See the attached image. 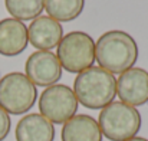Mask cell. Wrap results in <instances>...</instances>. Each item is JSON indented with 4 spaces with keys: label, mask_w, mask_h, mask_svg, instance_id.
Instances as JSON below:
<instances>
[{
    "label": "cell",
    "mask_w": 148,
    "mask_h": 141,
    "mask_svg": "<svg viewBox=\"0 0 148 141\" xmlns=\"http://www.w3.org/2000/svg\"><path fill=\"white\" fill-rule=\"evenodd\" d=\"M138 59L135 39L124 30H109L99 36L95 43V61L108 72L122 74L134 68Z\"/></svg>",
    "instance_id": "obj_1"
},
{
    "label": "cell",
    "mask_w": 148,
    "mask_h": 141,
    "mask_svg": "<svg viewBox=\"0 0 148 141\" xmlns=\"http://www.w3.org/2000/svg\"><path fill=\"white\" fill-rule=\"evenodd\" d=\"M73 92L85 108L102 109L116 95V79L101 66H91L78 74L73 81Z\"/></svg>",
    "instance_id": "obj_2"
},
{
    "label": "cell",
    "mask_w": 148,
    "mask_h": 141,
    "mask_svg": "<svg viewBox=\"0 0 148 141\" xmlns=\"http://www.w3.org/2000/svg\"><path fill=\"white\" fill-rule=\"evenodd\" d=\"M141 114L135 107L112 101L101 109L98 124L103 137L111 141H127L141 130Z\"/></svg>",
    "instance_id": "obj_3"
},
{
    "label": "cell",
    "mask_w": 148,
    "mask_h": 141,
    "mask_svg": "<svg viewBox=\"0 0 148 141\" xmlns=\"http://www.w3.org/2000/svg\"><path fill=\"white\" fill-rule=\"evenodd\" d=\"M56 56L62 69L71 74H81L95 62V42L86 32H69L58 45Z\"/></svg>",
    "instance_id": "obj_4"
},
{
    "label": "cell",
    "mask_w": 148,
    "mask_h": 141,
    "mask_svg": "<svg viewBox=\"0 0 148 141\" xmlns=\"http://www.w3.org/2000/svg\"><path fill=\"white\" fill-rule=\"evenodd\" d=\"M36 99L38 89L25 74L10 72L0 79V108L7 114H26Z\"/></svg>",
    "instance_id": "obj_5"
},
{
    "label": "cell",
    "mask_w": 148,
    "mask_h": 141,
    "mask_svg": "<svg viewBox=\"0 0 148 141\" xmlns=\"http://www.w3.org/2000/svg\"><path fill=\"white\" fill-rule=\"evenodd\" d=\"M40 114L52 124H65L78 111V99L73 89L66 85L55 84L43 89L39 98Z\"/></svg>",
    "instance_id": "obj_6"
},
{
    "label": "cell",
    "mask_w": 148,
    "mask_h": 141,
    "mask_svg": "<svg viewBox=\"0 0 148 141\" xmlns=\"http://www.w3.org/2000/svg\"><path fill=\"white\" fill-rule=\"evenodd\" d=\"M26 76L35 87H52L62 78V66L58 56L49 50L33 52L25 65Z\"/></svg>",
    "instance_id": "obj_7"
},
{
    "label": "cell",
    "mask_w": 148,
    "mask_h": 141,
    "mask_svg": "<svg viewBox=\"0 0 148 141\" xmlns=\"http://www.w3.org/2000/svg\"><path fill=\"white\" fill-rule=\"evenodd\" d=\"M116 95L121 102L141 107L148 102V72L143 68H131L116 79Z\"/></svg>",
    "instance_id": "obj_8"
},
{
    "label": "cell",
    "mask_w": 148,
    "mask_h": 141,
    "mask_svg": "<svg viewBox=\"0 0 148 141\" xmlns=\"http://www.w3.org/2000/svg\"><path fill=\"white\" fill-rule=\"evenodd\" d=\"M27 38L32 46L39 50H50L58 47L63 38V28L49 16H39L27 28Z\"/></svg>",
    "instance_id": "obj_9"
},
{
    "label": "cell",
    "mask_w": 148,
    "mask_h": 141,
    "mask_svg": "<svg viewBox=\"0 0 148 141\" xmlns=\"http://www.w3.org/2000/svg\"><path fill=\"white\" fill-rule=\"evenodd\" d=\"M27 45V28L23 22L13 17L0 20V55L17 56Z\"/></svg>",
    "instance_id": "obj_10"
},
{
    "label": "cell",
    "mask_w": 148,
    "mask_h": 141,
    "mask_svg": "<svg viewBox=\"0 0 148 141\" xmlns=\"http://www.w3.org/2000/svg\"><path fill=\"white\" fill-rule=\"evenodd\" d=\"M16 141H53L55 127L42 114H27L16 125Z\"/></svg>",
    "instance_id": "obj_11"
},
{
    "label": "cell",
    "mask_w": 148,
    "mask_h": 141,
    "mask_svg": "<svg viewBox=\"0 0 148 141\" xmlns=\"http://www.w3.org/2000/svg\"><path fill=\"white\" fill-rule=\"evenodd\" d=\"M98 121L86 114L73 115L63 124L62 141H102Z\"/></svg>",
    "instance_id": "obj_12"
},
{
    "label": "cell",
    "mask_w": 148,
    "mask_h": 141,
    "mask_svg": "<svg viewBox=\"0 0 148 141\" xmlns=\"http://www.w3.org/2000/svg\"><path fill=\"white\" fill-rule=\"evenodd\" d=\"M85 0H45V10L56 22L75 20L84 12Z\"/></svg>",
    "instance_id": "obj_13"
},
{
    "label": "cell",
    "mask_w": 148,
    "mask_h": 141,
    "mask_svg": "<svg viewBox=\"0 0 148 141\" xmlns=\"http://www.w3.org/2000/svg\"><path fill=\"white\" fill-rule=\"evenodd\" d=\"M4 6L13 19L35 20L43 12L45 0H4Z\"/></svg>",
    "instance_id": "obj_14"
},
{
    "label": "cell",
    "mask_w": 148,
    "mask_h": 141,
    "mask_svg": "<svg viewBox=\"0 0 148 141\" xmlns=\"http://www.w3.org/2000/svg\"><path fill=\"white\" fill-rule=\"evenodd\" d=\"M10 127H12V120L9 114L3 108H0V141H3L9 135Z\"/></svg>",
    "instance_id": "obj_15"
},
{
    "label": "cell",
    "mask_w": 148,
    "mask_h": 141,
    "mask_svg": "<svg viewBox=\"0 0 148 141\" xmlns=\"http://www.w3.org/2000/svg\"><path fill=\"white\" fill-rule=\"evenodd\" d=\"M127 141H148V140L143 138V137H132V138H130V140H127Z\"/></svg>",
    "instance_id": "obj_16"
}]
</instances>
